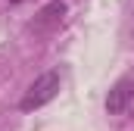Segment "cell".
Listing matches in <instances>:
<instances>
[{
	"label": "cell",
	"instance_id": "cell-3",
	"mask_svg": "<svg viewBox=\"0 0 134 131\" xmlns=\"http://www.w3.org/2000/svg\"><path fill=\"white\" fill-rule=\"evenodd\" d=\"M134 100V81L131 78H119L112 84V91L106 94V112L109 116H122Z\"/></svg>",
	"mask_w": 134,
	"mask_h": 131
},
{
	"label": "cell",
	"instance_id": "cell-4",
	"mask_svg": "<svg viewBox=\"0 0 134 131\" xmlns=\"http://www.w3.org/2000/svg\"><path fill=\"white\" fill-rule=\"evenodd\" d=\"M9 3H22V0H9Z\"/></svg>",
	"mask_w": 134,
	"mask_h": 131
},
{
	"label": "cell",
	"instance_id": "cell-1",
	"mask_svg": "<svg viewBox=\"0 0 134 131\" xmlns=\"http://www.w3.org/2000/svg\"><path fill=\"white\" fill-rule=\"evenodd\" d=\"M59 84H63V78H59V72H56V69H50V72L37 75L31 84H28V91L22 94V100H19V109H22V112H34V109L47 106L50 100L59 94Z\"/></svg>",
	"mask_w": 134,
	"mask_h": 131
},
{
	"label": "cell",
	"instance_id": "cell-2",
	"mask_svg": "<svg viewBox=\"0 0 134 131\" xmlns=\"http://www.w3.org/2000/svg\"><path fill=\"white\" fill-rule=\"evenodd\" d=\"M66 13H69L66 0H50V3H44V6L37 9L34 22H31V31H37V34H50L53 28H59V25H63Z\"/></svg>",
	"mask_w": 134,
	"mask_h": 131
}]
</instances>
